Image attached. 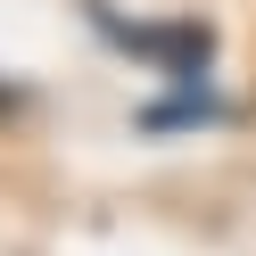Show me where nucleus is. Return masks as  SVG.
<instances>
[{
	"mask_svg": "<svg viewBox=\"0 0 256 256\" xmlns=\"http://www.w3.org/2000/svg\"><path fill=\"white\" fill-rule=\"evenodd\" d=\"M83 25L132 66H157L174 83H198L215 66V25L206 17H124L116 0H83Z\"/></svg>",
	"mask_w": 256,
	"mask_h": 256,
	"instance_id": "obj_1",
	"label": "nucleus"
},
{
	"mask_svg": "<svg viewBox=\"0 0 256 256\" xmlns=\"http://www.w3.org/2000/svg\"><path fill=\"white\" fill-rule=\"evenodd\" d=\"M223 116H232V108H223L215 100V91H206V74H198V83H174V91H157V100L149 108H140V132H206V124H223Z\"/></svg>",
	"mask_w": 256,
	"mask_h": 256,
	"instance_id": "obj_2",
	"label": "nucleus"
},
{
	"mask_svg": "<svg viewBox=\"0 0 256 256\" xmlns=\"http://www.w3.org/2000/svg\"><path fill=\"white\" fill-rule=\"evenodd\" d=\"M25 108H34V91H25V83H0V124H17Z\"/></svg>",
	"mask_w": 256,
	"mask_h": 256,
	"instance_id": "obj_3",
	"label": "nucleus"
}]
</instances>
